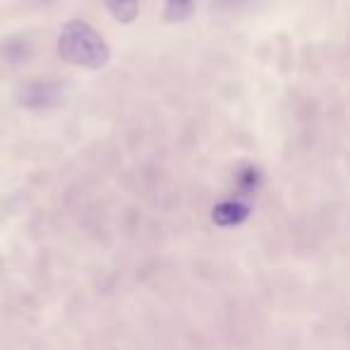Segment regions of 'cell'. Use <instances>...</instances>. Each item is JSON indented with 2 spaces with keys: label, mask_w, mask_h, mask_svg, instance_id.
I'll list each match as a JSON object with an SVG mask.
<instances>
[{
  "label": "cell",
  "mask_w": 350,
  "mask_h": 350,
  "mask_svg": "<svg viewBox=\"0 0 350 350\" xmlns=\"http://www.w3.org/2000/svg\"><path fill=\"white\" fill-rule=\"evenodd\" d=\"M58 53L65 63L98 70L111 60L103 36L84 20H70L58 36Z\"/></svg>",
  "instance_id": "1"
},
{
  "label": "cell",
  "mask_w": 350,
  "mask_h": 350,
  "mask_svg": "<svg viewBox=\"0 0 350 350\" xmlns=\"http://www.w3.org/2000/svg\"><path fill=\"white\" fill-rule=\"evenodd\" d=\"M17 101L29 111H49V108L60 106L63 87L55 79H29L17 89Z\"/></svg>",
  "instance_id": "2"
},
{
  "label": "cell",
  "mask_w": 350,
  "mask_h": 350,
  "mask_svg": "<svg viewBox=\"0 0 350 350\" xmlns=\"http://www.w3.org/2000/svg\"><path fill=\"white\" fill-rule=\"evenodd\" d=\"M34 53V44L27 34L8 36L5 41H0V58L10 65H22L31 58Z\"/></svg>",
  "instance_id": "3"
},
{
  "label": "cell",
  "mask_w": 350,
  "mask_h": 350,
  "mask_svg": "<svg viewBox=\"0 0 350 350\" xmlns=\"http://www.w3.org/2000/svg\"><path fill=\"white\" fill-rule=\"evenodd\" d=\"M247 216H250V206L238 200L221 202V204L214 206V211H211V219H214L216 226H238V224H243Z\"/></svg>",
  "instance_id": "4"
},
{
  "label": "cell",
  "mask_w": 350,
  "mask_h": 350,
  "mask_svg": "<svg viewBox=\"0 0 350 350\" xmlns=\"http://www.w3.org/2000/svg\"><path fill=\"white\" fill-rule=\"evenodd\" d=\"M106 8L122 25H130L139 15V0H106Z\"/></svg>",
  "instance_id": "5"
},
{
  "label": "cell",
  "mask_w": 350,
  "mask_h": 350,
  "mask_svg": "<svg viewBox=\"0 0 350 350\" xmlns=\"http://www.w3.org/2000/svg\"><path fill=\"white\" fill-rule=\"evenodd\" d=\"M195 12V0H165V20L185 22Z\"/></svg>",
  "instance_id": "6"
},
{
  "label": "cell",
  "mask_w": 350,
  "mask_h": 350,
  "mask_svg": "<svg viewBox=\"0 0 350 350\" xmlns=\"http://www.w3.org/2000/svg\"><path fill=\"white\" fill-rule=\"evenodd\" d=\"M259 180H262V178H259V170L254 168V165H243V170L238 173V185L247 192L257 190Z\"/></svg>",
  "instance_id": "7"
}]
</instances>
